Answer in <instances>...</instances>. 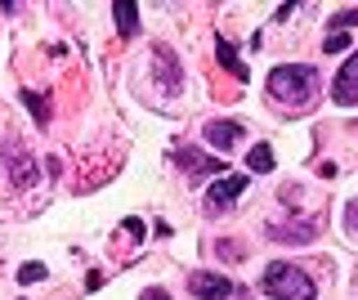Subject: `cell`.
I'll return each instance as SVG.
<instances>
[{"instance_id": "3", "label": "cell", "mask_w": 358, "mask_h": 300, "mask_svg": "<svg viewBox=\"0 0 358 300\" xmlns=\"http://www.w3.org/2000/svg\"><path fill=\"white\" fill-rule=\"evenodd\" d=\"M188 292H193L197 300H229L233 296V283L224 273H206V269H201V273L188 278Z\"/></svg>"}, {"instance_id": "16", "label": "cell", "mask_w": 358, "mask_h": 300, "mask_svg": "<svg viewBox=\"0 0 358 300\" xmlns=\"http://www.w3.org/2000/svg\"><path fill=\"white\" fill-rule=\"evenodd\" d=\"M341 50H350V36H345V31H331V36H327V54H341Z\"/></svg>"}, {"instance_id": "2", "label": "cell", "mask_w": 358, "mask_h": 300, "mask_svg": "<svg viewBox=\"0 0 358 300\" xmlns=\"http://www.w3.org/2000/svg\"><path fill=\"white\" fill-rule=\"evenodd\" d=\"M264 296L273 300H313V278L296 264H268L264 269Z\"/></svg>"}, {"instance_id": "13", "label": "cell", "mask_w": 358, "mask_h": 300, "mask_svg": "<svg viewBox=\"0 0 358 300\" xmlns=\"http://www.w3.org/2000/svg\"><path fill=\"white\" fill-rule=\"evenodd\" d=\"M246 162H251V171H255V175L273 171V148H268V143H255V148H251V157H246Z\"/></svg>"}, {"instance_id": "7", "label": "cell", "mask_w": 358, "mask_h": 300, "mask_svg": "<svg viewBox=\"0 0 358 300\" xmlns=\"http://www.w3.org/2000/svg\"><path fill=\"white\" fill-rule=\"evenodd\" d=\"M5 148H9V175H14V184L18 188H31V184H36V162H31L18 143H5Z\"/></svg>"}, {"instance_id": "11", "label": "cell", "mask_w": 358, "mask_h": 300, "mask_svg": "<svg viewBox=\"0 0 358 300\" xmlns=\"http://www.w3.org/2000/svg\"><path fill=\"white\" fill-rule=\"evenodd\" d=\"M112 14H117V31H121V36H134V31H139V9H134L130 0H117Z\"/></svg>"}, {"instance_id": "4", "label": "cell", "mask_w": 358, "mask_h": 300, "mask_svg": "<svg viewBox=\"0 0 358 300\" xmlns=\"http://www.w3.org/2000/svg\"><path fill=\"white\" fill-rule=\"evenodd\" d=\"M331 99L336 103H358V50L350 54V59H345V68L336 72V85H331Z\"/></svg>"}, {"instance_id": "6", "label": "cell", "mask_w": 358, "mask_h": 300, "mask_svg": "<svg viewBox=\"0 0 358 300\" xmlns=\"http://www.w3.org/2000/svg\"><path fill=\"white\" fill-rule=\"evenodd\" d=\"M242 188H246V175H224L220 184H210V193H206V206H210V210H224V206L233 202V197L242 193Z\"/></svg>"}, {"instance_id": "18", "label": "cell", "mask_w": 358, "mask_h": 300, "mask_svg": "<svg viewBox=\"0 0 358 300\" xmlns=\"http://www.w3.org/2000/svg\"><path fill=\"white\" fill-rule=\"evenodd\" d=\"M143 300H171V296H166L162 287H148V292H143Z\"/></svg>"}, {"instance_id": "9", "label": "cell", "mask_w": 358, "mask_h": 300, "mask_svg": "<svg viewBox=\"0 0 358 300\" xmlns=\"http://www.w3.org/2000/svg\"><path fill=\"white\" fill-rule=\"evenodd\" d=\"M268 238H278V242H309V238H313V220H296V224H273V229H268Z\"/></svg>"}, {"instance_id": "17", "label": "cell", "mask_w": 358, "mask_h": 300, "mask_svg": "<svg viewBox=\"0 0 358 300\" xmlns=\"http://www.w3.org/2000/svg\"><path fill=\"white\" fill-rule=\"evenodd\" d=\"M345 229H350V233H358V197H354L350 206H345Z\"/></svg>"}, {"instance_id": "8", "label": "cell", "mask_w": 358, "mask_h": 300, "mask_svg": "<svg viewBox=\"0 0 358 300\" xmlns=\"http://www.w3.org/2000/svg\"><path fill=\"white\" fill-rule=\"evenodd\" d=\"M238 139H242V126H238V121H210V126H206V143H210L215 152L233 148Z\"/></svg>"}, {"instance_id": "5", "label": "cell", "mask_w": 358, "mask_h": 300, "mask_svg": "<svg viewBox=\"0 0 358 300\" xmlns=\"http://www.w3.org/2000/svg\"><path fill=\"white\" fill-rule=\"evenodd\" d=\"M152 72H157V85H162V90H179V85H184V72H179L175 54L166 45L152 50Z\"/></svg>"}, {"instance_id": "12", "label": "cell", "mask_w": 358, "mask_h": 300, "mask_svg": "<svg viewBox=\"0 0 358 300\" xmlns=\"http://www.w3.org/2000/svg\"><path fill=\"white\" fill-rule=\"evenodd\" d=\"M215 50H220V63H224V68H229L233 76H242V81H246V76H251V72L242 68V59H238V54H233V45H229V41H215Z\"/></svg>"}, {"instance_id": "10", "label": "cell", "mask_w": 358, "mask_h": 300, "mask_svg": "<svg viewBox=\"0 0 358 300\" xmlns=\"http://www.w3.org/2000/svg\"><path fill=\"white\" fill-rule=\"evenodd\" d=\"M179 162H184L188 175H210V171H220V162H210L206 152H197V148H179Z\"/></svg>"}, {"instance_id": "19", "label": "cell", "mask_w": 358, "mask_h": 300, "mask_svg": "<svg viewBox=\"0 0 358 300\" xmlns=\"http://www.w3.org/2000/svg\"><path fill=\"white\" fill-rule=\"evenodd\" d=\"M238 300H242V296H238Z\"/></svg>"}, {"instance_id": "15", "label": "cell", "mask_w": 358, "mask_h": 300, "mask_svg": "<svg viewBox=\"0 0 358 300\" xmlns=\"http://www.w3.org/2000/svg\"><path fill=\"white\" fill-rule=\"evenodd\" d=\"M36 278H45V264H22L18 269V283H36Z\"/></svg>"}, {"instance_id": "14", "label": "cell", "mask_w": 358, "mask_h": 300, "mask_svg": "<svg viewBox=\"0 0 358 300\" xmlns=\"http://www.w3.org/2000/svg\"><path fill=\"white\" fill-rule=\"evenodd\" d=\"M354 23H358V9H341V14L331 18V27H336V31H341V27H354Z\"/></svg>"}, {"instance_id": "1", "label": "cell", "mask_w": 358, "mask_h": 300, "mask_svg": "<svg viewBox=\"0 0 358 300\" xmlns=\"http://www.w3.org/2000/svg\"><path fill=\"white\" fill-rule=\"evenodd\" d=\"M313 90H318V72L305 68V63H287V68L268 72V99H273V103L305 108L313 99Z\"/></svg>"}]
</instances>
